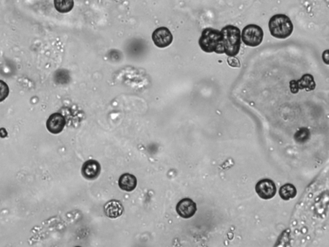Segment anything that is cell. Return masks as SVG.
I'll list each match as a JSON object with an SVG mask.
<instances>
[{"label":"cell","instance_id":"1","mask_svg":"<svg viewBox=\"0 0 329 247\" xmlns=\"http://www.w3.org/2000/svg\"><path fill=\"white\" fill-rule=\"evenodd\" d=\"M220 33L224 54L229 57L238 55L241 45V33L240 29L234 25H227L222 28Z\"/></svg>","mask_w":329,"mask_h":247},{"label":"cell","instance_id":"7","mask_svg":"<svg viewBox=\"0 0 329 247\" xmlns=\"http://www.w3.org/2000/svg\"><path fill=\"white\" fill-rule=\"evenodd\" d=\"M291 91L292 94H297L299 90L306 89L307 92L312 91L316 87L314 77L310 74H305L298 81H292L290 83Z\"/></svg>","mask_w":329,"mask_h":247},{"label":"cell","instance_id":"16","mask_svg":"<svg viewBox=\"0 0 329 247\" xmlns=\"http://www.w3.org/2000/svg\"><path fill=\"white\" fill-rule=\"evenodd\" d=\"M9 94V88L5 82L0 80V102L3 101Z\"/></svg>","mask_w":329,"mask_h":247},{"label":"cell","instance_id":"9","mask_svg":"<svg viewBox=\"0 0 329 247\" xmlns=\"http://www.w3.org/2000/svg\"><path fill=\"white\" fill-rule=\"evenodd\" d=\"M66 124L65 118L62 114H52L48 118L47 128L52 134H59L63 131Z\"/></svg>","mask_w":329,"mask_h":247},{"label":"cell","instance_id":"2","mask_svg":"<svg viewBox=\"0 0 329 247\" xmlns=\"http://www.w3.org/2000/svg\"><path fill=\"white\" fill-rule=\"evenodd\" d=\"M221 41L220 31L212 28H206L202 32L199 45L206 53L224 54Z\"/></svg>","mask_w":329,"mask_h":247},{"label":"cell","instance_id":"10","mask_svg":"<svg viewBox=\"0 0 329 247\" xmlns=\"http://www.w3.org/2000/svg\"><path fill=\"white\" fill-rule=\"evenodd\" d=\"M100 166L95 160H90L84 164L82 168V174L88 180H93L99 175Z\"/></svg>","mask_w":329,"mask_h":247},{"label":"cell","instance_id":"8","mask_svg":"<svg viewBox=\"0 0 329 247\" xmlns=\"http://www.w3.org/2000/svg\"><path fill=\"white\" fill-rule=\"evenodd\" d=\"M176 210L182 218L188 219L192 218L196 214L197 206L191 199L184 198L177 204Z\"/></svg>","mask_w":329,"mask_h":247},{"label":"cell","instance_id":"5","mask_svg":"<svg viewBox=\"0 0 329 247\" xmlns=\"http://www.w3.org/2000/svg\"><path fill=\"white\" fill-rule=\"evenodd\" d=\"M256 190L259 197L264 200H270L275 196L276 187L272 180L262 179L256 184Z\"/></svg>","mask_w":329,"mask_h":247},{"label":"cell","instance_id":"17","mask_svg":"<svg viewBox=\"0 0 329 247\" xmlns=\"http://www.w3.org/2000/svg\"><path fill=\"white\" fill-rule=\"evenodd\" d=\"M228 65L232 67L239 68L240 66L239 60L238 58L234 57H229L227 59Z\"/></svg>","mask_w":329,"mask_h":247},{"label":"cell","instance_id":"13","mask_svg":"<svg viewBox=\"0 0 329 247\" xmlns=\"http://www.w3.org/2000/svg\"><path fill=\"white\" fill-rule=\"evenodd\" d=\"M297 190L295 187L292 184H287L281 187L279 194L282 200L288 201L295 197Z\"/></svg>","mask_w":329,"mask_h":247},{"label":"cell","instance_id":"4","mask_svg":"<svg viewBox=\"0 0 329 247\" xmlns=\"http://www.w3.org/2000/svg\"><path fill=\"white\" fill-rule=\"evenodd\" d=\"M241 37L246 45L251 47H258L263 41V30L259 26L251 24L242 30Z\"/></svg>","mask_w":329,"mask_h":247},{"label":"cell","instance_id":"11","mask_svg":"<svg viewBox=\"0 0 329 247\" xmlns=\"http://www.w3.org/2000/svg\"><path fill=\"white\" fill-rule=\"evenodd\" d=\"M104 212L108 218H117L123 214L124 208L118 200H111L104 206Z\"/></svg>","mask_w":329,"mask_h":247},{"label":"cell","instance_id":"14","mask_svg":"<svg viewBox=\"0 0 329 247\" xmlns=\"http://www.w3.org/2000/svg\"><path fill=\"white\" fill-rule=\"evenodd\" d=\"M55 9L61 13H67L73 9V0H54Z\"/></svg>","mask_w":329,"mask_h":247},{"label":"cell","instance_id":"15","mask_svg":"<svg viewBox=\"0 0 329 247\" xmlns=\"http://www.w3.org/2000/svg\"><path fill=\"white\" fill-rule=\"evenodd\" d=\"M310 138V131L307 128H301L294 135L296 141L299 143L306 142Z\"/></svg>","mask_w":329,"mask_h":247},{"label":"cell","instance_id":"6","mask_svg":"<svg viewBox=\"0 0 329 247\" xmlns=\"http://www.w3.org/2000/svg\"><path fill=\"white\" fill-rule=\"evenodd\" d=\"M152 39L156 47L164 49L168 47L172 43L173 36L167 28L162 27L154 31Z\"/></svg>","mask_w":329,"mask_h":247},{"label":"cell","instance_id":"12","mask_svg":"<svg viewBox=\"0 0 329 247\" xmlns=\"http://www.w3.org/2000/svg\"><path fill=\"white\" fill-rule=\"evenodd\" d=\"M120 188L127 192H131L136 188L137 180L132 174L126 173L122 174L118 181Z\"/></svg>","mask_w":329,"mask_h":247},{"label":"cell","instance_id":"3","mask_svg":"<svg viewBox=\"0 0 329 247\" xmlns=\"http://www.w3.org/2000/svg\"><path fill=\"white\" fill-rule=\"evenodd\" d=\"M269 29L271 34L278 39H286L293 32V24L290 18L285 15H276L269 21Z\"/></svg>","mask_w":329,"mask_h":247}]
</instances>
